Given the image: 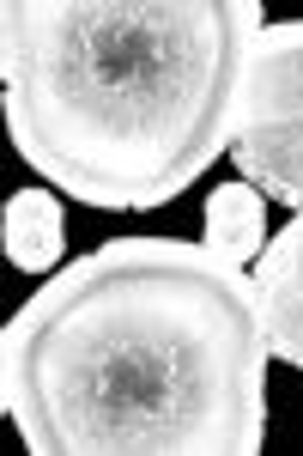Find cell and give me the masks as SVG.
Returning <instances> with one entry per match:
<instances>
[{
	"label": "cell",
	"mask_w": 303,
	"mask_h": 456,
	"mask_svg": "<svg viewBox=\"0 0 303 456\" xmlns=\"http://www.w3.org/2000/svg\"><path fill=\"white\" fill-rule=\"evenodd\" d=\"M249 274H255V305H261L273 359L303 371V213H291L285 232H273Z\"/></svg>",
	"instance_id": "obj_4"
},
{
	"label": "cell",
	"mask_w": 303,
	"mask_h": 456,
	"mask_svg": "<svg viewBox=\"0 0 303 456\" xmlns=\"http://www.w3.org/2000/svg\"><path fill=\"white\" fill-rule=\"evenodd\" d=\"M68 195L31 183V189H12L6 208H0V249L19 274H55L61 268V249H68Z\"/></svg>",
	"instance_id": "obj_5"
},
{
	"label": "cell",
	"mask_w": 303,
	"mask_h": 456,
	"mask_svg": "<svg viewBox=\"0 0 303 456\" xmlns=\"http://www.w3.org/2000/svg\"><path fill=\"white\" fill-rule=\"evenodd\" d=\"M267 195L255 189V183H219L212 195H206V213H201V244L219 256V262H231V268H255L261 262V249H267Z\"/></svg>",
	"instance_id": "obj_6"
},
{
	"label": "cell",
	"mask_w": 303,
	"mask_h": 456,
	"mask_svg": "<svg viewBox=\"0 0 303 456\" xmlns=\"http://www.w3.org/2000/svg\"><path fill=\"white\" fill-rule=\"evenodd\" d=\"M225 159L267 201L303 213V19L255 37Z\"/></svg>",
	"instance_id": "obj_3"
},
{
	"label": "cell",
	"mask_w": 303,
	"mask_h": 456,
	"mask_svg": "<svg viewBox=\"0 0 303 456\" xmlns=\"http://www.w3.org/2000/svg\"><path fill=\"white\" fill-rule=\"evenodd\" d=\"M255 274L201 238H109L0 322V414L31 456H261Z\"/></svg>",
	"instance_id": "obj_1"
},
{
	"label": "cell",
	"mask_w": 303,
	"mask_h": 456,
	"mask_svg": "<svg viewBox=\"0 0 303 456\" xmlns=\"http://www.w3.org/2000/svg\"><path fill=\"white\" fill-rule=\"evenodd\" d=\"M255 0H6L0 116L49 189L146 213L231 152Z\"/></svg>",
	"instance_id": "obj_2"
}]
</instances>
